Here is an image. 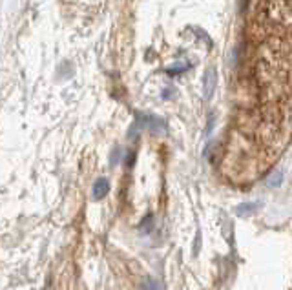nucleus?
Listing matches in <instances>:
<instances>
[{"label": "nucleus", "mask_w": 292, "mask_h": 290, "mask_svg": "<svg viewBox=\"0 0 292 290\" xmlns=\"http://www.w3.org/2000/svg\"><path fill=\"white\" fill-rule=\"evenodd\" d=\"M139 126L141 128H146V130H150L154 134H161V132H165L166 130V122L163 119H159V117H141L139 119Z\"/></svg>", "instance_id": "nucleus-1"}, {"label": "nucleus", "mask_w": 292, "mask_h": 290, "mask_svg": "<svg viewBox=\"0 0 292 290\" xmlns=\"http://www.w3.org/2000/svg\"><path fill=\"white\" fill-rule=\"evenodd\" d=\"M108 192H110V183H108V179H104V177L97 179V181L93 183V188H91V199H93V201H101V199H104Z\"/></svg>", "instance_id": "nucleus-2"}, {"label": "nucleus", "mask_w": 292, "mask_h": 290, "mask_svg": "<svg viewBox=\"0 0 292 290\" xmlns=\"http://www.w3.org/2000/svg\"><path fill=\"white\" fill-rule=\"evenodd\" d=\"M216 81L217 75L214 68H208L206 73H205V79H203V88H205V99H210L214 95V89H216Z\"/></svg>", "instance_id": "nucleus-3"}, {"label": "nucleus", "mask_w": 292, "mask_h": 290, "mask_svg": "<svg viewBox=\"0 0 292 290\" xmlns=\"http://www.w3.org/2000/svg\"><path fill=\"white\" fill-rule=\"evenodd\" d=\"M141 290H165V285L155 277H144L141 283Z\"/></svg>", "instance_id": "nucleus-4"}, {"label": "nucleus", "mask_w": 292, "mask_h": 290, "mask_svg": "<svg viewBox=\"0 0 292 290\" xmlns=\"http://www.w3.org/2000/svg\"><path fill=\"white\" fill-rule=\"evenodd\" d=\"M256 210H258V205H256V203H243V205L238 206L236 214H238L240 217H250Z\"/></svg>", "instance_id": "nucleus-5"}, {"label": "nucleus", "mask_w": 292, "mask_h": 290, "mask_svg": "<svg viewBox=\"0 0 292 290\" xmlns=\"http://www.w3.org/2000/svg\"><path fill=\"white\" fill-rule=\"evenodd\" d=\"M283 183V171H272L269 177H267V185L272 186V188H277V186H281Z\"/></svg>", "instance_id": "nucleus-6"}, {"label": "nucleus", "mask_w": 292, "mask_h": 290, "mask_svg": "<svg viewBox=\"0 0 292 290\" xmlns=\"http://www.w3.org/2000/svg\"><path fill=\"white\" fill-rule=\"evenodd\" d=\"M152 224H154V221H152V216L146 217V219H144V223L141 224V232H142V234H148V232L152 230Z\"/></svg>", "instance_id": "nucleus-7"}, {"label": "nucleus", "mask_w": 292, "mask_h": 290, "mask_svg": "<svg viewBox=\"0 0 292 290\" xmlns=\"http://www.w3.org/2000/svg\"><path fill=\"white\" fill-rule=\"evenodd\" d=\"M119 159H120V148H115V150H113L112 157H110V161H112V166H115V164L119 163Z\"/></svg>", "instance_id": "nucleus-8"}]
</instances>
